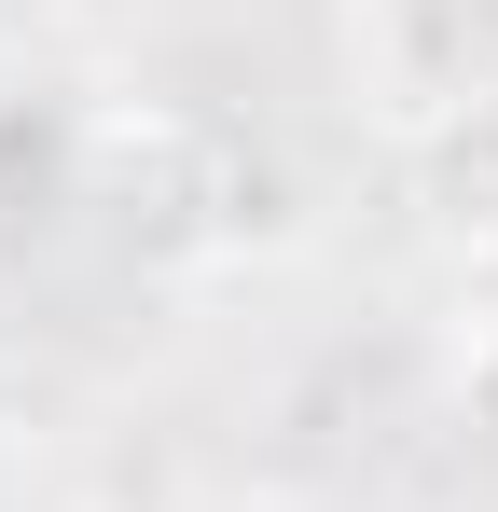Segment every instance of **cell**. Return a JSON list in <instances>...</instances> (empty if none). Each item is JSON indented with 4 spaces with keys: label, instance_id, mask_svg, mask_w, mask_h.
Returning <instances> with one entry per match:
<instances>
[{
    "label": "cell",
    "instance_id": "2",
    "mask_svg": "<svg viewBox=\"0 0 498 512\" xmlns=\"http://www.w3.org/2000/svg\"><path fill=\"white\" fill-rule=\"evenodd\" d=\"M0 97H14V84H0Z\"/></svg>",
    "mask_w": 498,
    "mask_h": 512
},
{
    "label": "cell",
    "instance_id": "1",
    "mask_svg": "<svg viewBox=\"0 0 498 512\" xmlns=\"http://www.w3.org/2000/svg\"><path fill=\"white\" fill-rule=\"evenodd\" d=\"M402 180H415V222H429V250L498 263V84L443 97V111H415Z\"/></svg>",
    "mask_w": 498,
    "mask_h": 512
}]
</instances>
